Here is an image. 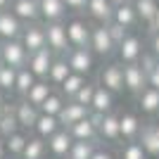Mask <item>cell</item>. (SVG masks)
Instances as JSON below:
<instances>
[{"mask_svg": "<svg viewBox=\"0 0 159 159\" xmlns=\"http://www.w3.org/2000/svg\"><path fill=\"white\" fill-rule=\"evenodd\" d=\"M0 55H2V64L12 66V69L26 66V60H29V52H26V48L21 45L19 38L5 40V43L0 45Z\"/></svg>", "mask_w": 159, "mask_h": 159, "instance_id": "cell-1", "label": "cell"}, {"mask_svg": "<svg viewBox=\"0 0 159 159\" xmlns=\"http://www.w3.org/2000/svg\"><path fill=\"white\" fill-rule=\"evenodd\" d=\"M26 64L36 79H48V71H50V64H52V50L45 45L36 52H29Z\"/></svg>", "mask_w": 159, "mask_h": 159, "instance_id": "cell-2", "label": "cell"}, {"mask_svg": "<svg viewBox=\"0 0 159 159\" xmlns=\"http://www.w3.org/2000/svg\"><path fill=\"white\" fill-rule=\"evenodd\" d=\"M45 45L55 52H66L69 40H66V29L62 21H50L45 26Z\"/></svg>", "mask_w": 159, "mask_h": 159, "instance_id": "cell-3", "label": "cell"}, {"mask_svg": "<svg viewBox=\"0 0 159 159\" xmlns=\"http://www.w3.org/2000/svg\"><path fill=\"white\" fill-rule=\"evenodd\" d=\"M21 45L26 48V52H36L40 48H45V26H38V24H29V26L21 29L19 33Z\"/></svg>", "mask_w": 159, "mask_h": 159, "instance_id": "cell-4", "label": "cell"}, {"mask_svg": "<svg viewBox=\"0 0 159 159\" xmlns=\"http://www.w3.org/2000/svg\"><path fill=\"white\" fill-rule=\"evenodd\" d=\"M88 45L93 48L98 55H102V57H107V55L114 52V40L109 38V31H107L105 24H100V26L90 29V40H88Z\"/></svg>", "mask_w": 159, "mask_h": 159, "instance_id": "cell-5", "label": "cell"}, {"mask_svg": "<svg viewBox=\"0 0 159 159\" xmlns=\"http://www.w3.org/2000/svg\"><path fill=\"white\" fill-rule=\"evenodd\" d=\"M64 29H66V40H69V45L88 48V40H90V26H88L86 21L74 19V21H69Z\"/></svg>", "mask_w": 159, "mask_h": 159, "instance_id": "cell-6", "label": "cell"}, {"mask_svg": "<svg viewBox=\"0 0 159 159\" xmlns=\"http://www.w3.org/2000/svg\"><path fill=\"white\" fill-rule=\"evenodd\" d=\"M145 86H147V76L138 62H131L124 66V88H128L131 93H140Z\"/></svg>", "mask_w": 159, "mask_h": 159, "instance_id": "cell-7", "label": "cell"}, {"mask_svg": "<svg viewBox=\"0 0 159 159\" xmlns=\"http://www.w3.org/2000/svg\"><path fill=\"white\" fill-rule=\"evenodd\" d=\"M116 48H119L121 62H126V64L135 62L140 57V52H143V43H140V38H138V36H128V33L116 43Z\"/></svg>", "mask_w": 159, "mask_h": 159, "instance_id": "cell-8", "label": "cell"}, {"mask_svg": "<svg viewBox=\"0 0 159 159\" xmlns=\"http://www.w3.org/2000/svg\"><path fill=\"white\" fill-rule=\"evenodd\" d=\"M71 50V48H69ZM69 69L76 74H88L90 71V66H93V55L88 48H74L71 52H69V60H66Z\"/></svg>", "mask_w": 159, "mask_h": 159, "instance_id": "cell-9", "label": "cell"}, {"mask_svg": "<svg viewBox=\"0 0 159 159\" xmlns=\"http://www.w3.org/2000/svg\"><path fill=\"white\" fill-rule=\"evenodd\" d=\"M100 81H102V86L109 90V93H119L124 90V69L119 64H109L102 69L100 74Z\"/></svg>", "mask_w": 159, "mask_h": 159, "instance_id": "cell-10", "label": "cell"}, {"mask_svg": "<svg viewBox=\"0 0 159 159\" xmlns=\"http://www.w3.org/2000/svg\"><path fill=\"white\" fill-rule=\"evenodd\" d=\"M66 14V7L62 0H38V17L50 21H62Z\"/></svg>", "mask_w": 159, "mask_h": 159, "instance_id": "cell-11", "label": "cell"}, {"mask_svg": "<svg viewBox=\"0 0 159 159\" xmlns=\"http://www.w3.org/2000/svg\"><path fill=\"white\" fill-rule=\"evenodd\" d=\"M12 14L17 17L19 21H31L38 19V0H12Z\"/></svg>", "mask_w": 159, "mask_h": 159, "instance_id": "cell-12", "label": "cell"}, {"mask_svg": "<svg viewBox=\"0 0 159 159\" xmlns=\"http://www.w3.org/2000/svg\"><path fill=\"white\" fill-rule=\"evenodd\" d=\"M21 21L14 17L12 12H7V10H0V38L5 40H12V38H19L21 33Z\"/></svg>", "mask_w": 159, "mask_h": 159, "instance_id": "cell-13", "label": "cell"}, {"mask_svg": "<svg viewBox=\"0 0 159 159\" xmlns=\"http://www.w3.org/2000/svg\"><path fill=\"white\" fill-rule=\"evenodd\" d=\"M83 116H88V107L79 105V102H69V105H64L60 109V114H57V121H60V126L69 128L71 124H76L79 119H83Z\"/></svg>", "mask_w": 159, "mask_h": 159, "instance_id": "cell-14", "label": "cell"}, {"mask_svg": "<svg viewBox=\"0 0 159 159\" xmlns=\"http://www.w3.org/2000/svg\"><path fill=\"white\" fill-rule=\"evenodd\" d=\"M86 10H88V14H90L93 19L100 21V24H107V21H112L114 5L109 2V0H88Z\"/></svg>", "mask_w": 159, "mask_h": 159, "instance_id": "cell-15", "label": "cell"}, {"mask_svg": "<svg viewBox=\"0 0 159 159\" xmlns=\"http://www.w3.org/2000/svg\"><path fill=\"white\" fill-rule=\"evenodd\" d=\"M66 131H69V135H71L74 140H93L98 128H95V124L90 121V116H83V119H79L76 124H71Z\"/></svg>", "mask_w": 159, "mask_h": 159, "instance_id": "cell-16", "label": "cell"}, {"mask_svg": "<svg viewBox=\"0 0 159 159\" xmlns=\"http://www.w3.org/2000/svg\"><path fill=\"white\" fill-rule=\"evenodd\" d=\"M14 116H17V124H19V126L33 128V124L38 119V109H36L29 100H21L19 105H17V109H14Z\"/></svg>", "mask_w": 159, "mask_h": 159, "instance_id": "cell-17", "label": "cell"}, {"mask_svg": "<svg viewBox=\"0 0 159 159\" xmlns=\"http://www.w3.org/2000/svg\"><path fill=\"white\" fill-rule=\"evenodd\" d=\"M74 138L69 135V131H57L50 135V152L55 154V157H66V152H69V147H71Z\"/></svg>", "mask_w": 159, "mask_h": 159, "instance_id": "cell-18", "label": "cell"}, {"mask_svg": "<svg viewBox=\"0 0 159 159\" xmlns=\"http://www.w3.org/2000/svg\"><path fill=\"white\" fill-rule=\"evenodd\" d=\"M112 21H116V24H121V26L131 29L135 21H138V17H135V10H133L131 2H124V5H116L112 12Z\"/></svg>", "mask_w": 159, "mask_h": 159, "instance_id": "cell-19", "label": "cell"}, {"mask_svg": "<svg viewBox=\"0 0 159 159\" xmlns=\"http://www.w3.org/2000/svg\"><path fill=\"white\" fill-rule=\"evenodd\" d=\"M33 128L38 131V138H50V135L60 128V121H57V116H52V114H38Z\"/></svg>", "mask_w": 159, "mask_h": 159, "instance_id": "cell-20", "label": "cell"}, {"mask_svg": "<svg viewBox=\"0 0 159 159\" xmlns=\"http://www.w3.org/2000/svg\"><path fill=\"white\" fill-rule=\"evenodd\" d=\"M90 107H93V112H98V114H107L109 109H112V93H109L105 86L95 88L93 100H90Z\"/></svg>", "mask_w": 159, "mask_h": 159, "instance_id": "cell-21", "label": "cell"}, {"mask_svg": "<svg viewBox=\"0 0 159 159\" xmlns=\"http://www.w3.org/2000/svg\"><path fill=\"white\" fill-rule=\"evenodd\" d=\"M140 107H143V112L147 114H154L159 112V90L157 88H143L140 90Z\"/></svg>", "mask_w": 159, "mask_h": 159, "instance_id": "cell-22", "label": "cell"}, {"mask_svg": "<svg viewBox=\"0 0 159 159\" xmlns=\"http://www.w3.org/2000/svg\"><path fill=\"white\" fill-rule=\"evenodd\" d=\"M95 152V138L93 140H76L69 147V159H90V154Z\"/></svg>", "mask_w": 159, "mask_h": 159, "instance_id": "cell-23", "label": "cell"}, {"mask_svg": "<svg viewBox=\"0 0 159 159\" xmlns=\"http://www.w3.org/2000/svg\"><path fill=\"white\" fill-rule=\"evenodd\" d=\"M131 5H133V10H135V17H138V19L150 21L154 17V12H157L159 2L157 0H131Z\"/></svg>", "mask_w": 159, "mask_h": 159, "instance_id": "cell-24", "label": "cell"}, {"mask_svg": "<svg viewBox=\"0 0 159 159\" xmlns=\"http://www.w3.org/2000/svg\"><path fill=\"white\" fill-rule=\"evenodd\" d=\"M98 128L107 140H116L119 138V116H114V114L107 112L105 116H102V121H100Z\"/></svg>", "mask_w": 159, "mask_h": 159, "instance_id": "cell-25", "label": "cell"}, {"mask_svg": "<svg viewBox=\"0 0 159 159\" xmlns=\"http://www.w3.org/2000/svg\"><path fill=\"white\" fill-rule=\"evenodd\" d=\"M36 83V76L31 74V69L29 66H21V69H17V76H14V90L21 95H26V90Z\"/></svg>", "mask_w": 159, "mask_h": 159, "instance_id": "cell-26", "label": "cell"}, {"mask_svg": "<svg viewBox=\"0 0 159 159\" xmlns=\"http://www.w3.org/2000/svg\"><path fill=\"white\" fill-rule=\"evenodd\" d=\"M17 128H19V124H17V116H14V109H2V114H0V135L2 138H7V135H12V133H17Z\"/></svg>", "mask_w": 159, "mask_h": 159, "instance_id": "cell-27", "label": "cell"}, {"mask_svg": "<svg viewBox=\"0 0 159 159\" xmlns=\"http://www.w3.org/2000/svg\"><path fill=\"white\" fill-rule=\"evenodd\" d=\"M140 131V124H138V116H133V114H124L119 119V135L124 138H135Z\"/></svg>", "mask_w": 159, "mask_h": 159, "instance_id": "cell-28", "label": "cell"}, {"mask_svg": "<svg viewBox=\"0 0 159 159\" xmlns=\"http://www.w3.org/2000/svg\"><path fill=\"white\" fill-rule=\"evenodd\" d=\"M48 95H50V86H48L45 81H38V83H33V86L26 90V100L31 102L33 107H38L40 102L48 98Z\"/></svg>", "mask_w": 159, "mask_h": 159, "instance_id": "cell-29", "label": "cell"}, {"mask_svg": "<svg viewBox=\"0 0 159 159\" xmlns=\"http://www.w3.org/2000/svg\"><path fill=\"white\" fill-rule=\"evenodd\" d=\"M69 74H71V69H69L66 60H52L50 71H48V79L52 81V83H62V81H64Z\"/></svg>", "mask_w": 159, "mask_h": 159, "instance_id": "cell-30", "label": "cell"}, {"mask_svg": "<svg viewBox=\"0 0 159 159\" xmlns=\"http://www.w3.org/2000/svg\"><path fill=\"white\" fill-rule=\"evenodd\" d=\"M143 150H145V154H152V157H159V135L154 133V128H145L143 131Z\"/></svg>", "mask_w": 159, "mask_h": 159, "instance_id": "cell-31", "label": "cell"}, {"mask_svg": "<svg viewBox=\"0 0 159 159\" xmlns=\"http://www.w3.org/2000/svg\"><path fill=\"white\" fill-rule=\"evenodd\" d=\"M86 83V79H83V74H76V71H71L69 76H66L64 81H62L60 86H62V93L66 95V98H74V93L79 90L81 86Z\"/></svg>", "mask_w": 159, "mask_h": 159, "instance_id": "cell-32", "label": "cell"}, {"mask_svg": "<svg viewBox=\"0 0 159 159\" xmlns=\"http://www.w3.org/2000/svg\"><path fill=\"white\" fill-rule=\"evenodd\" d=\"M43 152H45L43 140L40 138H31V140H26V145H24V150H21V157L24 159H40Z\"/></svg>", "mask_w": 159, "mask_h": 159, "instance_id": "cell-33", "label": "cell"}, {"mask_svg": "<svg viewBox=\"0 0 159 159\" xmlns=\"http://www.w3.org/2000/svg\"><path fill=\"white\" fill-rule=\"evenodd\" d=\"M38 107H40V112H43V114H52V116H57V114H60V109L64 107V102H62L60 95H52V93H50Z\"/></svg>", "mask_w": 159, "mask_h": 159, "instance_id": "cell-34", "label": "cell"}, {"mask_svg": "<svg viewBox=\"0 0 159 159\" xmlns=\"http://www.w3.org/2000/svg\"><path fill=\"white\" fill-rule=\"evenodd\" d=\"M93 93H95V86H93V83H83V86L74 93V102H79V105H83V107H90Z\"/></svg>", "mask_w": 159, "mask_h": 159, "instance_id": "cell-35", "label": "cell"}, {"mask_svg": "<svg viewBox=\"0 0 159 159\" xmlns=\"http://www.w3.org/2000/svg\"><path fill=\"white\" fill-rule=\"evenodd\" d=\"M14 76H17V69L2 64L0 66V88L2 90H14Z\"/></svg>", "mask_w": 159, "mask_h": 159, "instance_id": "cell-36", "label": "cell"}, {"mask_svg": "<svg viewBox=\"0 0 159 159\" xmlns=\"http://www.w3.org/2000/svg\"><path fill=\"white\" fill-rule=\"evenodd\" d=\"M24 145H26V138H24L21 133H12V135H7V150H10L12 154H21Z\"/></svg>", "mask_w": 159, "mask_h": 159, "instance_id": "cell-37", "label": "cell"}, {"mask_svg": "<svg viewBox=\"0 0 159 159\" xmlns=\"http://www.w3.org/2000/svg\"><path fill=\"white\" fill-rule=\"evenodd\" d=\"M105 26H107V31H109V38L114 40V45H116V43H119V40L128 33V29L121 26V24H116V21H107Z\"/></svg>", "mask_w": 159, "mask_h": 159, "instance_id": "cell-38", "label": "cell"}, {"mask_svg": "<svg viewBox=\"0 0 159 159\" xmlns=\"http://www.w3.org/2000/svg\"><path fill=\"white\" fill-rule=\"evenodd\" d=\"M124 159H145V150L138 145V143H131L124 150Z\"/></svg>", "mask_w": 159, "mask_h": 159, "instance_id": "cell-39", "label": "cell"}, {"mask_svg": "<svg viewBox=\"0 0 159 159\" xmlns=\"http://www.w3.org/2000/svg\"><path fill=\"white\" fill-rule=\"evenodd\" d=\"M62 2L71 12H86V5H88V0H62Z\"/></svg>", "mask_w": 159, "mask_h": 159, "instance_id": "cell-40", "label": "cell"}, {"mask_svg": "<svg viewBox=\"0 0 159 159\" xmlns=\"http://www.w3.org/2000/svg\"><path fill=\"white\" fill-rule=\"evenodd\" d=\"M147 86H150V88H157V90H159V62L152 66V69H150V71H147Z\"/></svg>", "mask_w": 159, "mask_h": 159, "instance_id": "cell-41", "label": "cell"}, {"mask_svg": "<svg viewBox=\"0 0 159 159\" xmlns=\"http://www.w3.org/2000/svg\"><path fill=\"white\" fill-rule=\"evenodd\" d=\"M157 57H154V55H147V57H143V64H140V66H143V71H145V76H147V71H150V69H152V66L154 64H157Z\"/></svg>", "mask_w": 159, "mask_h": 159, "instance_id": "cell-42", "label": "cell"}, {"mask_svg": "<svg viewBox=\"0 0 159 159\" xmlns=\"http://www.w3.org/2000/svg\"><path fill=\"white\" fill-rule=\"evenodd\" d=\"M147 24H150V31H152V33H157V31H159V7H157L154 17H152L150 21H147Z\"/></svg>", "mask_w": 159, "mask_h": 159, "instance_id": "cell-43", "label": "cell"}, {"mask_svg": "<svg viewBox=\"0 0 159 159\" xmlns=\"http://www.w3.org/2000/svg\"><path fill=\"white\" fill-rule=\"evenodd\" d=\"M90 159H112V154H109V152H102V150H95V152L90 154Z\"/></svg>", "mask_w": 159, "mask_h": 159, "instance_id": "cell-44", "label": "cell"}, {"mask_svg": "<svg viewBox=\"0 0 159 159\" xmlns=\"http://www.w3.org/2000/svg\"><path fill=\"white\" fill-rule=\"evenodd\" d=\"M152 52H154V57L159 60V31L154 33V40H152Z\"/></svg>", "mask_w": 159, "mask_h": 159, "instance_id": "cell-45", "label": "cell"}, {"mask_svg": "<svg viewBox=\"0 0 159 159\" xmlns=\"http://www.w3.org/2000/svg\"><path fill=\"white\" fill-rule=\"evenodd\" d=\"M10 5H12V0H0V10H7Z\"/></svg>", "mask_w": 159, "mask_h": 159, "instance_id": "cell-46", "label": "cell"}, {"mask_svg": "<svg viewBox=\"0 0 159 159\" xmlns=\"http://www.w3.org/2000/svg\"><path fill=\"white\" fill-rule=\"evenodd\" d=\"M109 2H112V5L116 7V5H124V2H131V0H109Z\"/></svg>", "mask_w": 159, "mask_h": 159, "instance_id": "cell-47", "label": "cell"}, {"mask_svg": "<svg viewBox=\"0 0 159 159\" xmlns=\"http://www.w3.org/2000/svg\"><path fill=\"white\" fill-rule=\"evenodd\" d=\"M5 157V143H2V140H0V159Z\"/></svg>", "mask_w": 159, "mask_h": 159, "instance_id": "cell-48", "label": "cell"}, {"mask_svg": "<svg viewBox=\"0 0 159 159\" xmlns=\"http://www.w3.org/2000/svg\"><path fill=\"white\" fill-rule=\"evenodd\" d=\"M2 109H5V102H2V100H0V114H2Z\"/></svg>", "mask_w": 159, "mask_h": 159, "instance_id": "cell-49", "label": "cell"}, {"mask_svg": "<svg viewBox=\"0 0 159 159\" xmlns=\"http://www.w3.org/2000/svg\"><path fill=\"white\" fill-rule=\"evenodd\" d=\"M154 133H157V135H159V124H157V126H154Z\"/></svg>", "mask_w": 159, "mask_h": 159, "instance_id": "cell-50", "label": "cell"}, {"mask_svg": "<svg viewBox=\"0 0 159 159\" xmlns=\"http://www.w3.org/2000/svg\"><path fill=\"white\" fill-rule=\"evenodd\" d=\"M0 66H2V55H0Z\"/></svg>", "mask_w": 159, "mask_h": 159, "instance_id": "cell-51", "label": "cell"}]
</instances>
